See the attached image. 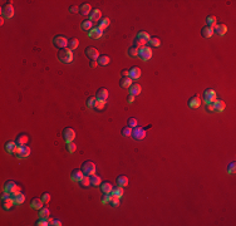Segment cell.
<instances>
[{"instance_id":"1","label":"cell","mask_w":236,"mask_h":226,"mask_svg":"<svg viewBox=\"0 0 236 226\" xmlns=\"http://www.w3.org/2000/svg\"><path fill=\"white\" fill-rule=\"evenodd\" d=\"M150 39H151V36H150V34H148L147 31H145V30L138 31V34L136 35V38H134V40H133L134 47H137V48L146 47V44L150 41Z\"/></svg>"},{"instance_id":"2","label":"cell","mask_w":236,"mask_h":226,"mask_svg":"<svg viewBox=\"0 0 236 226\" xmlns=\"http://www.w3.org/2000/svg\"><path fill=\"white\" fill-rule=\"evenodd\" d=\"M58 60L63 64H69L73 62V52L68 48H63V49H59L58 50Z\"/></svg>"},{"instance_id":"3","label":"cell","mask_w":236,"mask_h":226,"mask_svg":"<svg viewBox=\"0 0 236 226\" xmlns=\"http://www.w3.org/2000/svg\"><path fill=\"white\" fill-rule=\"evenodd\" d=\"M4 192H8V194H10L12 196L14 195V194H17V192H20V186H18L14 181H12V180H9V181H7V182L4 184Z\"/></svg>"},{"instance_id":"4","label":"cell","mask_w":236,"mask_h":226,"mask_svg":"<svg viewBox=\"0 0 236 226\" xmlns=\"http://www.w3.org/2000/svg\"><path fill=\"white\" fill-rule=\"evenodd\" d=\"M131 137L136 141H141V140H143L146 137V128L143 127H134L132 128V134H131Z\"/></svg>"},{"instance_id":"5","label":"cell","mask_w":236,"mask_h":226,"mask_svg":"<svg viewBox=\"0 0 236 226\" xmlns=\"http://www.w3.org/2000/svg\"><path fill=\"white\" fill-rule=\"evenodd\" d=\"M138 58L143 62H147L152 58V49L150 47H141L138 48Z\"/></svg>"},{"instance_id":"6","label":"cell","mask_w":236,"mask_h":226,"mask_svg":"<svg viewBox=\"0 0 236 226\" xmlns=\"http://www.w3.org/2000/svg\"><path fill=\"white\" fill-rule=\"evenodd\" d=\"M80 170L83 171L84 175L92 176V175L96 173V163H94L93 161H85V162L82 165V168H80Z\"/></svg>"},{"instance_id":"7","label":"cell","mask_w":236,"mask_h":226,"mask_svg":"<svg viewBox=\"0 0 236 226\" xmlns=\"http://www.w3.org/2000/svg\"><path fill=\"white\" fill-rule=\"evenodd\" d=\"M53 45L59 50V49H63V48H67L68 45V39L63 35H55L53 38Z\"/></svg>"},{"instance_id":"8","label":"cell","mask_w":236,"mask_h":226,"mask_svg":"<svg viewBox=\"0 0 236 226\" xmlns=\"http://www.w3.org/2000/svg\"><path fill=\"white\" fill-rule=\"evenodd\" d=\"M202 97H204V101H205L206 103H214V102H215V101L217 99L216 92H215L214 89H211V88H207V89H205V92H204Z\"/></svg>"},{"instance_id":"9","label":"cell","mask_w":236,"mask_h":226,"mask_svg":"<svg viewBox=\"0 0 236 226\" xmlns=\"http://www.w3.org/2000/svg\"><path fill=\"white\" fill-rule=\"evenodd\" d=\"M14 15V8L10 3H7L2 7V17L5 19H10Z\"/></svg>"},{"instance_id":"10","label":"cell","mask_w":236,"mask_h":226,"mask_svg":"<svg viewBox=\"0 0 236 226\" xmlns=\"http://www.w3.org/2000/svg\"><path fill=\"white\" fill-rule=\"evenodd\" d=\"M15 156L19 158V160H24V158H28L30 156V147L26 145V146H22V147H18V151L15 153Z\"/></svg>"},{"instance_id":"11","label":"cell","mask_w":236,"mask_h":226,"mask_svg":"<svg viewBox=\"0 0 236 226\" xmlns=\"http://www.w3.org/2000/svg\"><path fill=\"white\" fill-rule=\"evenodd\" d=\"M63 138L65 142H73L74 138H75V132L73 128L70 127H67L63 129Z\"/></svg>"},{"instance_id":"12","label":"cell","mask_w":236,"mask_h":226,"mask_svg":"<svg viewBox=\"0 0 236 226\" xmlns=\"http://www.w3.org/2000/svg\"><path fill=\"white\" fill-rule=\"evenodd\" d=\"M84 53H85V55H87L90 60H97L98 57H99V52H98L96 48H94V47H88V48H85Z\"/></svg>"},{"instance_id":"13","label":"cell","mask_w":236,"mask_h":226,"mask_svg":"<svg viewBox=\"0 0 236 226\" xmlns=\"http://www.w3.org/2000/svg\"><path fill=\"white\" fill-rule=\"evenodd\" d=\"M28 142H29V137H28V134H25V133H19L17 136V138H15V143L18 145V147L26 146Z\"/></svg>"},{"instance_id":"14","label":"cell","mask_w":236,"mask_h":226,"mask_svg":"<svg viewBox=\"0 0 236 226\" xmlns=\"http://www.w3.org/2000/svg\"><path fill=\"white\" fill-rule=\"evenodd\" d=\"M201 104V97L200 96H192L190 99L187 101V106L190 108H199Z\"/></svg>"},{"instance_id":"15","label":"cell","mask_w":236,"mask_h":226,"mask_svg":"<svg viewBox=\"0 0 236 226\" xmlns=\"http://www.w3.org/2000/svg\"><path fill=\"white\" fill-rule=\"evenodd\" d=\"M14 205H15V202H14L13 196H9V197L2 200V207H3V210H5V211H9Z\"/></svg>"},{"instance_id":"16","label":"cell","mask_w":236,"mask_h":226,"mask_svg":"<svg viewBox=\"0 0 236 226\" xmlns=\"http://www.w3.org/2000/svg\"><path fill=\"white\" fill-rule=\"evenodd\" d=\"M102 19V12L99 9H93L89 14V20L92 23H98Z\"/></svg>"},{"instance_id":"17","label":"cell","mask_w":236,"mask_h":226,"mask_svg":"<svg viewBox=\"0 0 236 226\" xmlns=\"http://www.w3.org/2000/svg\"><path fill=\"white\" fill-rule=\"evenodd\" d=\"M83 176H84V173L79 168L73 170L72 173H70V178H72V181H74V182H80V180L83 178Z\"/></svg>"},{"instance_id":"18","label":"cell","mask_w":236,"mask_h":226,"mask_svg":"<svg viewBox=\"0 0 236 226\" xmlns=\"http://www.w3.org/2000/svg\"><path fill=\"white\" fill-rule=\"evenodd\" d=\"M5 151H7L9 155L17 153V151H18V145L15 143V141H8V142L5 143Z\"/></svg>"},{"instance_id":"19","label":"cell","mask_w":236,"mask_h":226,"mask_svg":"<svg viewBox=\"0 0 236 226\" xmlns=\"http://www.w3.org/2000/svg\"><path fill=\"white\" fill-rule=\"evenodd\" d=\"M44 205H45V204H44V201L41 200V197H40V199H39V197H34V199L30 201V207L34 209V210H40Z\"/></svg>"},{"instance_id":"20","label":"cell","mask_w":236,"mask_h":226,"mask_svg":"<svg viewBox=\"0 0 236 226\" xmlns=\"http://www.w3.org/2000/svg\"><path fill=\"white\" fill-rule=\"evenodd\" d=\"M226 31H227V26L225 24H216L214 26V34H217V35L222 36V35L226 34Z\"/></svg>"},{"instance_id":"21","label":"cell","mask_w":236,"mask_h":226,"mask_svg":"<svg viewBox=\"0 0 236 226\" xmlns=\"http://www.w3.org/2000/svg\"><path fill=\"white\" fill-rule=\"evenodd\" d=\"M96 98L99 99V101H104V102H106L107 98H108V90H107L106 88H99V89L97 90Z\"/></svg>"},{"instance_id":"22","label":"cell","mask_w":236,"mask_h":226,"mask_svg":"<svg viewBox=\"0 0 236 226\" xmlns=\"http://www.w3.org/2000/svg\"><path fill=\"white\" fill-rule=\"evenodd\" d=\"M103 35V30L98 29V28H93L90 31H88V36L92 39H99Z\"/></svg>"},{"instance_id":"23","label":"cell","mask_w":236,"mask_h":226,"mask_svg":"<svg viewBox=\"0 0 236 226\" xmlns=\"http://www.w3.org/2000/svg\"><path fill=\"white\" fill-rule=\"evenodd\" d=\"M141 69L138 68V67H132L131 69H129V74H128V77L133 80V79H138L139 77H141Z\"/></svg>"},{"instance_id":"24","label":"cell","mask_w":236,"mask_h":226,"mask_svg":"<svg viewBox=\"0 0 236 226\" xmlns=\"http://www.w3.org/2000/svg\"><path fill=\"white\" fill-rule=\"evenodd\" d=\"M225 107H226V104H225V102L222 101V99H216L215 102H214V112H222L224 109H225Z\"/></svg>"},{"instance_id":"25","label":"cell","mask_w":236,"mask_h":226,"mask_svg":"<svg viewBox=\"0 0 236 226\" xmlns=\"http://www.w3.org/2000/svg\"><path fill=\"white\" fill-rule=\"evenodd\" d=\"M201 35H202L204 38H206V39L211 38V36L214 35V28H210V26L205 25V26L201 29Z\"/></svg>"},{"instance_id":"26","label":"cell","mask_w":236,"mask_h":226,"mask_svg":"<svg viewBox=\"0 0 236 226\" xmlns=\"http://www.w3.org/2000/svg\"><path fill=\"white\" fill-rule=\"evenodd\" d=\"M128 89H129V93L133 96H138L141 93V90H142V88H141V85L138 83H132V85Z\"/></svg>"},{"instance_id":"27","label":"cell","mask_w":236,"mask_h":226,"mask_svg":"<svg viewBox=\"0 0 236 226\" xmlns=\"http://www.w3.org/2000/svg\"><path fill=\"white\" fill-rule=\"evenodd\" d=\"M99 187H101V191L103 192V194H111L112 192V189H113V186H112V184L111 182H102L101 185H99Z\"/></svg>"},{"instance_id":"28","label":"cell","mask_w":236,"mask_h":226,"mask_svg":"<svg viewBox=\"0 0 236 226\" xmlns=\"http://www.w3.org/2000/svg\"><path fill=\"white\" fill-rule=\"evenodd\" d=\"M78 45H79V40L77 38H69L68 39V45H67L68 49L74 50L75 48H78Z\"/></svg>"},{"instance_id":"29","label":"cell","mask_w":236,"mask_h":226,"mask_svg":"<svg viewBox=\"0 0 236 226\" xmlns=\"http://www.w3.org/2000/svg\"><path fill=\"white\" fill-rule=\"evenodd\" d=\"M132 79L127 75V77H122L121 78V80H119V85L122 87V88H129L131 85H132Z\"/></svg>"},{"instance_id":"30","label":"cell","mask_w":236,"mask_h":226,"mask_svg":"<svg viewBox=\"0 0 236 226\" xmlns=\"http://www.w3.org/2000/svg\"><path fill=\"white\" fill-rule=\"evenodd\" d=\"M97 62H98V64L99 65H108L109 63H111V58L108 57V55H104V54H101L99 57H98V59H97Z\"/></svg>"},{"instance_id":"31","label":"cell","mask_w":236,"mask_h":226,"mask_svg":"<svg viewBox=\"0 0 236 226\" xmlns=\"http://www.w3.org/2000/svg\"><path fill=\"white\" fill-rule=\"evenodd\" d=\"M13 199H14L15 205H22V204L25 201V196H24V194H22V192L14 194V195H13Z\"/></svg>"},{"instance_id":"32","label":"cell","mask_w":236,"mask_h":226,"mask_svg":"<svg viewBox=\"0 0 236 226\" xmlns=\"http://www.w3.org/2000/svg\"><path fill=\"white\" fill-rule=\"evenodd\" d=\"M116 181H117V185H118V186H122V187H124V186L128 185V178H127L124 175H119V176H117Z\"/></svg>"},{"instance_id":"33","label":"cell","mask_w":236,"mask_h":226,"mask_svg":"<svg viewBox=\"0 0 236 226\" xmlns=\"http://www.w3.org/2000/svg\"><path fill=\"white\" fill-rule=\"evenodd\" d=\"M109 24H111V20L108 19V18H102L99 22H98V29H101V30H104L106 28H108L109 26Z\"/></svg>"},{"instance_id":"34","label":"cell","mask_w":236,"mask_h":226,"mask_svg":"<svg viewBox=\"0 0 236 226\" xmlns=\"http://www.w3.org/2000/svg\"><path fill=\"white\" fill-rule=\"evenodd\" d=\"M90 12H92V8H90L89 4H82V5L79 7V13H80L82 15H89Z\"/></svg>"},{"instance_id":"35","label":"cell","mask_w":236,"mask_h":226,"mask_svg":"<svg viewBox=\"0 0 236 226\" xmlns=\"http://www.w3.org/2000/svg\"><path fill=\"white\" fill-rule=\"evenodd\" d=\"M80 29L82 30H84V31H90L92 29H93V23L88 19V20H84V22H82V24H80Z\"/></svg>"},{"instance_id":"36","label":"cell","mask_w":236,"mask_h":226,"mask_svg":"<svg viewBox=\"0 0 236 226\" xmlns=\"http://www.w3.org/2000/svg\"><path fill=\"white\" fill-rule=\"evenodd\" d=\"M102 184V178L99 176H97L96 173L90 176V185L92 186H99Z\"/></svg>"},{"instance_id":"37","label":"cell","mask_w":236,"mask_h":226,"mask_svg":"<svg viewBox=\"0 0 236 226\" xmlns=\"http://www.w3.org/2000/svg\"><path fill=\"white\" fill-rule=\"evenodd\" d=\"M127 55L131 57V58H137V57H138V48L134 47V45L129 47V48L127 49Z\"/></svg>"},{"instance_id":"38","label":"cell","mask_w":236,"mask_h":226,"mask_svg":"<svg viewBox=\"0 0 236 226\" xmlns=\"http://www.w3.org/2000/svg\"><path fill=\"white\" fill-rule=\"evenodd\" d=\"M111 194L121 199V197L123 196V194H124V191H123V187H122V186H118V185H117L116 187H113V189H112V192H111Z\"/></svg>"},{"instance_id":"39","label":"cell","mask_w":236,"mask_h":226,"mask_svg":"<svg viewBox=\"0 0 236 226\" xmlns=\"http://www.w3.org/2000/svg\"><path fill=\"white\" fill-rule=\"evenodd\" d=\"M49 215H51V211H49L48 207H44V206H43V207L39 210V217H40V219H48Z\"/></svg>"},{"instance_id":"40","label":"cell","mask_w":236,"mask_h":226,"mask_svg":"<svg viewBox=\"0 0 236 226\" xmlns=\"http://www.w3.org/2000/svg\"><path fill=\"white\" fill-rule=\"evenodd\" d=\"M216 24H217V20H216V17H215V15H209V17L206 18V25H207V26L214 28Z\"/></svg>"},{"instance_id":"41","label":"cell","mask_w":236,"mask_h":226,"mask_svg":"<svg viewBox=\"0 0 236 226\" xmlns=\"http://www.w3.org/2000/svg\"><path fill=\"white\" fill-rule=\"evenodd\" d=\"M79 184H80V186L84 187V189H85V187H89V186H90V176L84 175L83 178L80 180V182H79Z\"/></svg>"},{"instance_id":"42","label":"cell","mask_w":236,"mask_h":226,"mask_svg":"<svg viewBox=\"0 0 236 226\" xmlns=\"http://www.w3.org/2000/svg\"><path fill=\"white\" fill-rule=\"evenodd\" d=\"M111 206H113V207H117V206H119V197H117V196H114V195H112L111 196V200H109V202H108Z\"/></svg>"},{"instance_id":"43","label":"cell","mask_w":236,"mask_h":226,"mask_svg":"<svg viewBox=\"0 0 236 226\" xmlns=\"http://www.w3.org/2000/svg\"><path fill=\"white\" fill-rule=\"evenodd\" d=\"M148 44H151L152 47H160V45H161V40H160L157 36H151Z\"/></svg>"},{"instance_id":"44","label":"cell","mask_w":236,"mask_h":226,"mask_svg":"<svg viewBox=\"0 0 236 226\" xmlns=\"http://www.w3.org/2000/svg\"><path fill=\"white\" fill-rule=\"evenodd\" d=\"M121 133H122L123 137H129V136L132 134V128H131V127H128V126H126L124 128H122Z\"/></svg>"},{"instance_id":"45","label":"cell","mask_w":236,"mask_h":226,"mask_svg":"<svg viewBox=\"0 0 236 226\" xmlns=\"http://www.w3.org/2000/svg\"><path fill=\"white\" fill-rule=\"evenodd\" d=\"M104 106H106V102H104V101H99V99H97L93 107L96 108L97 111H101V109H103V108H104Z\"/></svg>"},{"instance_id":"46","label":"cell","mask_w":236,"mask_h":226,"mask_svg":"<svg viewBox=\"0 0 236 226\" xmlns=\"http://www.w3.org/2000/svg\"><path fill=\"white\" fill-rule=\"evenodd\" d=\"M127 126H128V127H131V128H134V127H137V126H138V122H137V119H136V118L131 117V118H128V119H127Z\"/></svg>"},{"instance_id":"47","label":"cell","mask_w":236,"mask_h":226,"mask_svg":"<svg viewBox=\"0 0 236 226\" xmlns=\"http://www.w3.org/2000/svg\"><path fill=\"white\" fill-rule=\"evenodd\" d=\"M227 173H230V175H234L235 173V171H236V163L235 162H230L229 165H227Z\"/></svg>"},{"instance_id":"48","label":"cell","mask_w":236,"mask_h":226,"mask_svg":"<svg viewBox=\"0 0 236 226\" xmlns=\"http://www.w3.org/2000/svg\"><path fill=\"white\" fill-rule=\"evenodd\" d=\"M75 150H77L75 143H73V142H67V151H68L69 153H74Z\"/></svg>"},{"instance_id":"49","label":"cell","mask_w":236,"mask_h":226,"mask_svg":"<svg viewBox=\"0 0 236 226\" xmlns=\"http://www.w3.org/2000/svg\"><path fill=\"white\" fill-rule=\"evenodd\" d=\"M111 196H112V194H103L102 197H101V202L107 205L109 202V200H111Z\"/></svg>"},{"instance_id":"50","label":"cell","mask_w":236,"mask_h":226,"mask_svg":"<svg viewBox=\"0 0 236 226\" xmlns=\"http://www.w3.org/2000/svg\"><path fill=\"white\" fill-rule=\"evenodd\" d=\"M96 101H97L96 97H88L87 101H85V106H87V107H93L94 103H96Z\"/></svg>"},{"instance_id":"51","label":"cell","mask_w":236,"mask_h":226,"mask_svg":"<svg viewBox=\"0 0 236 226\" xmlns=\"http://www.w3.org/2000/svg\"><path fill=\"white\" fill-rule=\"evenodd\" d=\"M35 225H36V226H48L49 222H48V220H46V219H40V217H39V220H36Z\"/></svg>"},{"instance_id":"52","label":"cell","mask_w":236,"mask_h":226,"mask_svg":"<svg viewBox=\"0 0 236 226\" xmlns=\"http://www.w3.org/2000/svg\"><path fill=\"white\" fill-rule=\"evenodd\" d=\"M41 200L44 201V204H48V202L51 201V194H49V192H43Z\"/></svg>"},{"instance_id":"53","label":"cell","mask_w":236,"mask_h":226,"mask_svg":"<svg viewBox=\"0 0 236 226\" xmlns=\"http://www.w3.org/2000/svg\"><path fill=\"white\" fill-rule=\"evenodd\" d=\"M78 12H79V8L77 5H70L69 7V13L70 14H77Z\"/></svg>"},{"instance_id":"54","label":"cell","mask_w":236,"mask_h":226,"mask_svg":"<svg viewBox=\"0 0 236 226\" xmlns=\"http://www.w3.org/2000/svg\"><path fill=\"white\" fill-rule=\"evenodd\" d=\"M205 111L206 112H214V103H206L205 104Z\"/></svg>"},{"instance_id":"55","label":"cell","mask_w":236,"mask_h":226,"mask_svg":"<svg viewBox=\"0 0 236 226\" xmlns=\"http://www.w3.org/2000/svg\"><path fill=\"white\" fill-rule=\"evenodd\" d=\"M126 101H127V103H128V104H132V103L134 102V96L129 93V94L127 96V98H126Z\"/></svg>"},{"instance_id":"56","label":"cell","mask_w":236,"mask_h":226,"mask_svg":"<svg viewBox=\"0 0 236 226\" xmlns=\"http://www.w3.org/2000/svg\"><path fill=\"white\" fill-rule=\"evenodd\" d=\"M89 65H90V68H96V67L98 65V62H97V60H90V64H89Z\"/></svg>"},{"instance_id":"57","label":"cell","mask_w":236,"mask_h":226,"mask_svg":"<svg viewBox=\"0 0 236 226\" xmlns=\"http://www.w3.org/2000/svg\"><path fill=\"white\" fill-rule=\"evenodd\" d=\"M52 225H54V226H62V221L60 220H54Z\"/></svg>"},{"instance_id":"58","label":"cell","mask_w":236,"mask_h":226,"mask_svg":"<svg viewBox=\"0 0 236 226\" xmlns=\"http://www.w3.org/2000/svg\"><path fill=\"white\" fill-rule=\"evenodd\" d=\"M121 73H122V77H127V75L129 74V70H128V69H123Z\"/></svg>"},{"instance_id":"59","label":"cell","mask_w":236,"mask_h":226,"mask_svg":"<svg viewBox=\"0 0 236 226\" xmlns=\"http://www.w3.org/2000/svg\"><path fill=\"white\" fill-rule=\"evenodd\" d=\"M46 220H48V222H49V225H52V224H53V221H54V220H53L52 217H48V219H46Z\"/></svg>"},{"instance_id":"60","label":"cell","mask_w":236,"mask_h":226,"mask_svg":"<svg viewBox=\"0 0 236 226\" xmlns=\"http://www.w3.org/2000/svg\"><path fill=\"white\" fill-rule=\"evenodd\" d=\"M4 19H5V18H3V17H2V19H0V24H2V25L4 24Z\"/></svg>"}]
</instances>
